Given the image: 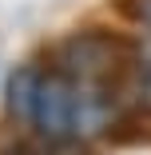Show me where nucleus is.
Returning a JSON list of instances; mask_svg holds the SVG:
<instances>
[{"instance_id":"2","label":"nucleus","mask_w":151,"mask_h":155,"mask_svg":"<svg viewBox=\"0 0 151 155\" xmlns=\"http://www.w3.org/2000/svg\"><path fill=\"white\" fill-rule=\"evenodd\" d=\"M32 131L40 139H48V143H56V139H84V87L72 76H64L60 68H44Z\"/></svg>"},{"instance_id":"4","label":"nucleus","mask_w":151,"mask_h":155,"mask_svg":"<svg viewBox=\"0 0 151 155\" xmlns=\"http://www.w3.org/2000/svg\"><path fill=\"white\" fill-rule=\"evenodd\" d=\"M115 8L123 12L127 20H135V24H147V28H151V0H115Z\"/></svg>"},{"instance_id":"3","label":"nucleus","mask_w":151,"mask_h":155,"mask_svg":"<svg viewBox=\"0 0 151 155\" xmlns=\"http://www.w3.org/2000/svg\"><path fill=\"white\" fill-rule=\"evenodd\" d=\"M40 84H44V68L40 64H20L8 72L4 80V111L12 123L32 127L36 119V104H40Z\"/></svg>"},{"instance_id":"6","label":"nucleus","mask_w":151,"mask_h":155,"mask_svg":"<svg viewBox=\"0 0 151 155\" xmlns=\"http://www.w3.org/2000/svg\"><path fill=\"white\" fill-rule=\"evenodd\" d=\"M0 155H36V147L28 143V139H12V143L0 147Z\"/></svg>"},{"instance_id":"1","label":"nucleus","mask_w":151,"mask_h":155,"mask_svg":"<svg viewBox=\"0 0 151 155\" xmlns=\"http://www.w3.org/2000/svg\"><path fill=\"white\" fill-rule=\"evenodd\" d=\"M135 64H139V44L111 28H84L52 48V68L72 76L76 84L103 87L115 96L131 91Z\"/></svg>"},{"instance_id":"7","label":"nucleus","mask_w":151,"mask_h":155,"mask_svg":"<svg viewBox=\"0 0 151 155\" xmlns=\"http://www.w3.org/2000/svg\"><path fill=\"white\" fill-rule=\"evenodd\" d=\"M139 64H147V68H151V40H147V44H139Z\"/></svg>"},{"instance_id":"5","label":"nucleus","mask_w":151,"mask_h":155,"mask_svg":"<svg viewBox=\"0 0 151 155\" xmlns=\"http://www.w3.org/2000/svg\"><path fill=\"white\" fill-rule=\"evenodd\" d=\"M52 155H92L84 147V139H56L52 143Z\"/></svg>"}]
</instances>
